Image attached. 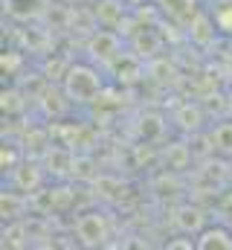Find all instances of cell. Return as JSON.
<instances>
[{
    "mask_svg": "<svg viewBox=\"0 0 232 250\" xmlns=\"http://www.w3.org/2000/svg\"><path fill=\"white\" fill-rule=\"evenodd\" d=\"M70 175L73 178H84V181H96V163L90 157H73Z\"/></svg>",
    "mask_w": 232,
    "mask_h": 250,
    "instance_id": "obj_13",
    "label": "cell"
},
{
    "mask_svg": "<svg viewBox=\"0 0 232 250\" xmlns=\"http://www.w3.org/2000/svg\"><path fill=\"white\" fill-rule=\"evenodd\" d=\"M0 209H3V221H18L20 218V209H23V198H18V192H6L3 189Z\"/></svg>",
    "mask_w": 232,
    "mask_h": 250,
    "instance_id": "obj_11",
    "label": "cell"
},
{
    "mask_svg": "<svg viewBox=\"0 0 232 250\" xmlns=\"http://www.w3.org/2000/svg\"><path fill=\"white\" fill-rule=\"evenodd\" d=\"M227 84H230V87H232V67H230V70H227Z\"/></svg>",
    "mask_w": 232,
    "mask_h": 250,
    "instance_id": "obj_15",
    "label": "cell"
},
{
    "mask_svg": "<svg viewBox=\"0 0 232 250\" xmlns=\"http://www.w3.org/2000/svg\"><path fill=\"white\" fill-rule=\"evenodd\" d=\"M197 250H232V230L224 224H206L197 236Z\"/></svg>",
    "mask_w": 232,
    "mask_h": 250,
    "instance_id": "obj_3",
    "label": "cell"
},
{
    "mask_svg": "<svg viewBox=\"0 0 232 250\" xmlns=\"http://www.w3.org/2000/svg\"><path fill=\"white\" fill-rule=\"evenodd\" d=\"M230 172H232V160H230Z\"/></svg>",
    "mask_w": 232,
    "mask_h": 250,
    "instance_id": "obj_16",
    "label": "cell"
},
{
    "mask_svg": "<svg viewBox=\"0 0 232 250\" xmlns=\"http://www.w3.org/2000/svg\"><path fill=\"white\" fill-rule=\"evenodd\" d=\"M23 239H32L29 227L20 224V221H6V227H3V248H23V245H29Z\"/></svg>",
    "mask_w": 232,
    "mask_h": 250,
    "instance_id": "obj_9",
    "label": "cell"
},
{
    "mask_svg": "<svg viewBox=\"0 0 232 250\" xmlns=\"http://www.w3.org/2000/svg\"><path fill=\"white\" fill-rule=\"evenodd\" d=\"M174 224H177L180 233H186V236H197L209 221H206V215H203L200 207L186 204V207H177V212H174Z\"/></svg>",
    "mask_w": 232,
    "mask_h": 250,
    "instance_id": "obj_4",
    "label": "cell"
},
{
    "mask_svg": "<svg viewBox=\"0 0 232 250\" xmlns=\"http://www.w3.org/2000/svg\"><path fill=\"white\" fill-rule=\"evenodd\" d=\"M15 175H18V189L20 192H35V189L44 184V172H41V166H35V163H23V166H15L12 169Z\"/></svg>",
    "mask_w": 232,
    "mask_h": 250,
    "instance_id": "obj_8",
    "label": "cell"
},
{
    "mask_svg": "<svg viewBox=\"0 0 232 250\" xmlns=\"http://www.w3.org/2000/svg\"><path fill=\"white\" fill-rule=\"evenodd\" d=\"M90 56H93V59H99L102 64L116 62V59L122 56L119 38H116L114 32H96V35H93V41H90Z\"/></svg>",
    "mask_w": 232,
    "mask_h": 250,
    "instance_id": "obj_6",
    "label": "cell"
},
{
    "mask_svg": "<svg viewBox=\"0 0 232 250\" xmlns=\"http://www.w3.org/2000/svg\"><path fill=\"white\" fill-rule=\"evenodd\" d=\"M174 120L180 125V131H197V128L203 125V111H200L197 105H183Z\"/></svg>",
    "mask_w": 232,
    "mask_h": 250,
    "instance_id": "obj_10",
    "label": "cell"
},
{
    "mask_svg": "<svg viewBox=\"0 0 232 250\" xmlns=\"http://www.w3.org/2000/svg\"><path fill=\"white\" fill-rule=\"evenodd\" d=\"M160 3H163L166 12H172L174 18H180V21H192L197 15L194 0H160Z\"/></svg>",
    "mask_w": 232,
    "mask_h": 250,
    "instance_id": "obj_12",
    "label": "cell"
},
{
    "mask_svg": "<svg viewBox=\"0 0 232 250\" xmlns=\"http://www.w3.org/2000/svg\"><path fill=\"white\" fill-rule=\"evenodd\" d=\"M166 248H197V242H194V236H192V239H169V242H166Z\"/></svg>",
    "mask_w": 232,
    "mask_h": 250,
    "instance_id": "obj_14",
    "label": "cell"
},
{
    "mask_svg": "<svg viewBox=\"0 0 232 250\" xmlns=\"http://www.w3.org/2000/svg\"><path fill=\"white\" fill-rule=\"evenodd\" d=\"M73 233L78 239V245L84 248H102L111 236V224H108V215L102 209H90V212H81L73 224Z\"/></svg>",
    "mask_w": 232,
    "mask_h": 250,
    "instance_id": "obj_2",
    "label": "cell"
},
{
    "mask_svg": "<svg viewBox=\"0 0 232 250\" xmlns=\"http://www.w3.org/2000/svg\"><path fill=\"white\" fill-rule=\"evenodd\" d=\"M209 18H212L215 29H218L221 35H230L232 38V0H212Z\"/></svg>",
    "mask_w": 232,
    "mask_h": 250,
    "instance_id": "obj_7",
    "label": "cell"
},
{
    "mask_svg": "<svg viewBox=\"0 0 232 250\" xmlns=\"http://www.w3.org/2000/svg\"><path fill=\"white\" fill-rule=\"evenodd\" d=\"M105 82H102V73L87 62H76L64 70V79H61V90L67 96V102L73 105H90L99 99Z\"/></svg>",
    "mask_w": 232,
    "mask_h": 250,
    "instance_id": "obj_1",
    "label": "cell"
},
{
    "mask_svg": "<svg viewBox=\"0 0 232 250\" xmlns=\"http://www.w3.org/2000/svg\"><path fill=\"white\" fill-rule=\"evenodd\" d=\"M209 146H212V154H218L221 160H232V120H218L212 125Z\"/></svg>",
    "mask_w": 232,
    "mask_h": 250,
    "instance_id": "obj_5",
    "label": "cell"
}]
</instances>
